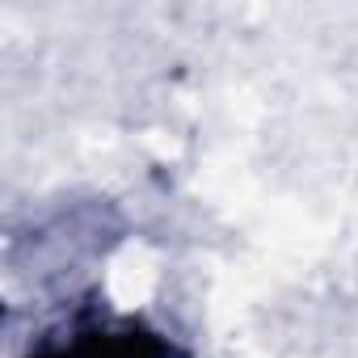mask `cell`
Returning <instances> with one entry per match:
<instances>
[{
  "instance_id": "obj_1",
  "label": "cell",
  "mask_w": 358,
  "mask_h": 358,
  "mask_svg": "<svg viewBox=\"0 0 358 358\" xmlns=\"http://www.w3.org/2000/svg\"><path fill=\"white\" fill-rule=\"evenodd\" d=\"M26 358H186V350L139 316L89 312L47 329L38 341H30Z\"/></svg>"
}]
</instances>
